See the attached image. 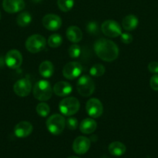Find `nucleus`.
Returning a JSON list of instances; mask_svg holds the SVG:
<instances>
[{"label": "nucleus", "instance_id": "1", "mask_svg": "<svg viewBox=\"0 0 158 158\" xmlns=\"http://www.w3.org/2000/svg\"><path fill=\"white\" fill-rule=\"evenodd\" d=\"M94 50L99 58L105 62H112L119 56V48L114 42L99 39L94 43Z\"/></svg>", "mask_w": 158, "mask_h": 158}, {"label": "nucleus", "instance_id": "2", "mask_svg": "<svg viewBox=\"0 0 158 158\" xmlns=\"http://www.w3.org/2000/svg\"><path fill=\"white\" fill-rule=\"evenodd\" d=\"M33 96L40 101H46L52 97L53 89L47 80H39L33 86Z\"/></svg>", "mask_w": 158, "mask_h": 158}, {"label": "nucleus", "instance_id": "3", "mask_svg": "<svg viewBox=\"0 0 158 158\" xmlns=\"http://www.w3.org/2000/svg\"><path fill=\"white\" fill-rule=\"evenodd\" d=\"M46 126L48 131L53 135H59L63 132L66 126V120L60 114H54L47 119Z\"/></svg>", "mask_w": 158, "mask_h": 158}, {"label": "nucleus", "instance_id": "4", "mask_svg": "<svg viewBox=\"0 0 158 158\" xmlns=\"http://www.w3.org/2000/svg\"><path fill=\"white\" fill-rule=\"evenodd\" d=\"M80 108V102L75 97H65L59 103V110L63 115L67 117L75 114Z\"/></svg>", "mask_w": 158, "mask_h": 158}, {"label": "nucleus", "instance_id": "5", "mask_svg": "<svg viewBox=\"0 0 158 158\" xmlns=\"http://www.w3.org/2000/svg\"><path fill=\"white\" fill-rule=\"evenodd\" d=\"M95 86L92 79L89 76H82L77 82V89L81 96L85 97H90L94 93Z\"/></svg>", "mask_w": 158, "mask_h": 158}, {"label": "nucleus", "instance_id": "6", "mask_svg": "<svg viewBox=\"0 0 158 158\" xmlns=\"http://www.w3.org/2000/svg\"><path fill=\"white\" fill-rule=\"evenodd\" d=\"M46 39L41 35L34 34L30 35L26 41V49L31 53H37L40 52L46 47Z\"/></svg>", "mask_w": 158, "mask_h": 158}, {"label": "nucleus", "instance_id": "7", "mask_svg": "<svg viewBox=\"0 0 158 158\" xmlns=\"http://www.w3.org/2000/svg\"><path fill=\"white\" fill-rule=\"evenodd\" d=\"M101 30L104 35L110 38H116L122 34V28L114 20H106L101 26Z\"/></svg>", "mask_w": 158, "mask_h": 158}, {"label": "nucleus", "instance_id": "8", "mask_svg": "<svg viewBox=\"0 0 158 158\" xmlns=\"http://www.w3.org/2000/svg\"><path fill=\"white\" fill-rule=\"evenodd\" d=\"M63 75L68 80H74L82 73V66L78 62H70L63 68Z\"/></svg>", "mask_w": 158, "mask_h": 158}, {"label": "nucleus", "instance_id": "9", "mask_svg": "<svg viewBox=\"0 0 158 158\" xmlns=\"http://www.w3.org/2000/svg\"><path fill=\"white\" fill-rule=\"evenodd\" d=\"M86 112L91 118H98L103 113V105L99 100L91 98L86 103Z\"/></svg>", "mask_w": 158, "mask_h": 158}, {"label": "nucleus", "instance_id": "10", "mask_svg": "<svg viewBox=\"0 0 158 158\" xmlns=\"http://www.w3.org/2000/svg\"><path fill=\"white\" fill-rule=\"evenodd\" d=\"M5 62L6 66L10 69H18L23 63V56L20 51L16 49H12L6 53Z\"/></svg>", "mask_w": 158, "mask_h": 158}, {"label": "nucleus", "instance_id": "11", "mask_svg": "<svg viewBox=\"0 0 158 158\" xmlns=\"http://www.w3.org/2000/svg\"><path fill=\"white\" fill-rule=\"evenodd\" d=\"M31 82L27 78H22L17 80L13 86L14 93L20 97H27L31 92Z\"/></svg>", "mask_w": 158, "mask_h": 158}, {"label": "nucleus", "instance_id": "12", "mask_svg": "<svg viewBox=\"0 0 158 158\" xmlns=\"http://www.w3.org/2000/svg\"><path fill=\"white\" fill-rule=\"evenodd\" d=\"M42 23L46 29L50 31L58 30L62 25V20L58 15L47 14L42 19Z\"/></svg>", "mask_w": 158, "mask_h": 158}, {"label": "nucleus", "instance_id": "13", "mask_svg": "<svg viewBox=\"0 0 158 158\" xmlns=\"http://www.w3.org/2000/svg\"><path fill=\"white\" fill-rule=\"evenodd\" d=\"M91 147V141L88 137L84 136L77 137L73 142L72 148L77 154H84L88 152Z\"/></svg>", "mask_w": 158, "mask_h": 158}, {"label": "nucleus", "instance_id": "14", "mask_svg": "<svg viewBox=\"0 0 158 158\" xmlns=\"http://www.w3.org/2000/svg\"><path fill=\"white\" fill-rule=\"evenodd\" d=\"M2 7L8 13H16L25 8L23 0H3Z\"/></svg>", "mask_w": 158, "mask_h": 158}, {"label": "nucleus", "instance_id": "15", "mask_svg": "<svg viewBox=\"0 0 158 158\" xmlns=\"http://www.w3.org/2000/svg\"><path fill=\"white\" fill-rule=\"evenodd\" d=\"M33 125L28 121H21L14 127V134L19 138H25L31 134Z\"/></svg>", "mask_w": 158, "mask_h": 158}, {"label": "nucleus", "instance_id": "16", "mask_svg": "<svg viewBox=\"0 0 158 158\" xmlns=\"http://www.w3.org/2000/svg\"><path fill=\"white\" fill-rule=\"evenodd\" d=\"M72 91V86L69 83L65 81H60L55 83L53 88V92L58 97H64L69 95Z\"/></svg>", "mask_w": 158, "mask_h": 158}, {"label": "nucleus", "instance_id": "17", "mask_svg": "<svg viewBox=\"0 0 158 158\" xmlns=\"http://www.w3.org/2000/svg\"><path fill=\"white\" fill-rule=\"evenodd\" d=\"M66 35L70 42L73 43H77L82 40L83 34L80 28L72 26L68 27V29H67Z\"/></svg>", "mask_w": 158, "mask_h": 158}, {"label": "nucleus", "instance_id": "18", "mask_svg": "<svg viewBox=\"0 0 158 158\" xmlns=\"http://www.w3.org/2000/svg\"><path fill=\"white\" fill-rule=\"evenodd\" d=\"M97 128V123L92 118H86L81 122L79 129L82 134H90L94 132Z\"/></svg>", "mask_w": 158, "mask_h": 158}, {"label": "nucleus", "instance_id": "19", "mask_svg": "<svg viewBox=\"0 0 158 158\" xmlns=\"http://www.w3.org/2000/svg\"><path fill=\"white\" fill-rule=\"evenodd\" d=\"M139 20L134 15H128L123 18L122 21V26L126 31H133L137 27Z\"/></svg>", "mask_w": 158, "mask_h": 158}, {"label": "nucleus", "instance_id": "20", "mask_svg": "<svg viewBox=\"0 0 158 158\" xmlns=\"http://www.w3.org/2000/svg\"><path fill=\"white\" fill-rule=\"evenodd\" d=\"M54 66L50 61H43L39 66V73L43 78H49L54 74Z\"/></svg>", "mask_w": 158, "mask_h": 158}, {"label": "nucleus", "instance_id": "21", "mask_svg": "<svg viewBox=\"0 0 158 158\" xmlns=\"http://www.w3.org/2000/svg\"><path fill=\"white\" fill-rule=\"evenodd\" d=\"M125 145L119 141H114L111 143L108 146V151L110 154L116 157H119L125 154Z\"/></svg>", "mask_w": 158, "mask_h": 158}, {"label": "nucleus", "instance_id": "22", "mask_svg": "<svg viewBox=\"0 0 158 158\" xmlns=\"http://www.w3.org/2000/svg\"><path fill=\"white\" fill-rule=\"evenodd\" d=\"M31 21H32V16L27 12H21L16 18L17 25L21 27L27 26L31 23Z\"/></svg>", "mask_w": 158, "mask_h": 158}, {"label": "nucleus", "instance_id": "23", "mask_svg": "<svg viewBox=\"0 0 158 158\" xmlns=\"http://www.w3.org/2000/svg\"><path fill=\"white\" fill-rule=\"evenodd\" d=\"M62 41H63V39L61 35L59 34H53L48 38L47 43L50 47L57 48L62 44Z\"/></svg>", "mask_w": 158, "mask_h": 158}, {"label": "nucleus", "instance_id": "24", "mask_svg": "<svg viewBox=\"0 0 158 158\" xmlns=\"http://www.w3.org/2000/svg\"><path fill=\"white\" fill-rule=\"evenodd\" d=\"M36 110H37V114L40 117H46L50 114V106L47 103L42 102V103L37 104V107H36Z\"/></svg>", "mask_w": 158, "mask_h": 158}, {"label": "nucleus", "instance_id": "25", "mask_svg": "<svg viewBox=\"0 0 158 158\" xmlns=\"http://www.w3.org/2000/svg\"><path fill=\"white\" fill-rule=\"evenodd\" d=\"M74 4V0H57L58 8L63 12H66L71 10Z\"/></svg>", "mask_w": 158, "mask_h": 158}, {"label": "nucleus", "instance_id": "26", "mask_svg": "<svg viewBox=\"0 0 158 158\" xmlns=\"http://www.w3.org/2000/svg\"><path fill=\"white\" fill-rule=\"evenodd\" d=\"M105 69L103 65L97 63V64H94L91 66V68L90 69V74L95 77H102L105 73Z\"/></svg>", "mask_w": 158, "mask_h": 158}, {"label": "nucleus", "instance_id": "27", "mask_svg": "<svg viewBox=\"0 0 158 158\" xmlns=\"http://www.w3.org/2000/svg\"><path fill=\"white\" fill-rule=\"evenodd\" d=\"M81 54V48L78 45L73 44L68 49V55L71 58H77Z\"/></svg>", "mask_w": 158, "mask_h": 158}, {"label": "nucleus", "instance_id": "28", "mask_svg": "<svg viewBox=\"0 0 158 158\" xmlns=\"http://www.w3.org/2000/svg\"><path fill=\"white\" fill-rule=\"evenodd\" d=\"M86 29L87 32L88 33L93 34V35H95V34L99 32V24L96 22H90V23H88L86 26Z\"/></svg>", "mask_w": 158, "mask_h": 158}, {"label": "nucleus", "instance_id": "29", "mask_svg": "<svg viewBox=\"0 0 158 158\" xmlns=\"http://www.w3.org/2000/svg\"><path fill=\"white\" fill-rule=\"evenodd\" d=\"M66 126L71 131H74L78 127V121L74 117H70L66 120Z\"/></svg>", "mask_w": 158, "mask_h": 158}, {"label": "nucleus", "instance_id": "30", "mask_svg": "<svg viewBox=\"0 0 158 158\" xmlns=\"http://www.w3.org/2000/svg\"><path fill=\"white\" fill-rule=\"evenodd\" d=\"M150 86L152 89L154 91H158V74H155L150 78Z\"/></svg>", "mask_w": 158, "mask_h": 158}, {"label": "nucleus", "instance_id": "31", "mask_svg": "<svg viewBox=\"0 0 158 158\" xmlns=\"http://www.w3.org/2000/svg\"><path fill=\"white\" fill-rule=\"evenodd\" d=\"M120 39L121 41L122 42L125 44H129L133 42V36H132L131 34L127 33V32H123L120 35Z\"/></svg>", "mask_w": 158, "mask_h": 158}, {"label": "nucleus", "instance_id": "32", "mask_svg": "<svg viewBox=\"0 0 158 158\" xmlns=\"http://www.w3.org/2000/svg\"><path fill=\"white\" fill-rule=\"evenodd\" d=\"M148 69L152 73H158V63L156 61L150 62L148 64Z\"/></svg>", "mask_w": 158, "mask_h": 158}, {"label": "nucleus", "instance_id": "33", "mask_svg": "<svg viewBox=\"0 0 158 158\" xmlns=\"http://www.w3.org/2000/svg\"><path fill=\"white\" fill-rule=\"evenodd\" d=\"M68 158H79V157H74V156H71V157H69Z\"/></svg>", "mask_w": 158, "mask_h": 158}, {"label": "nucleus", "instance_id": "34", "mask_svg": "<svg viewBox=\"0 0 158 158\" xmlns=\"http://www.w3.org/2000/svg\"><path fill=\"white\" fill-rule=\"evenodd\" d=\"M0 19H1V12H0Z\"/></svg>", "mask_w": 158, "mask_h": 158}]
</instances>
